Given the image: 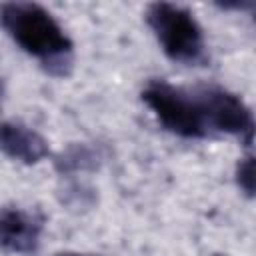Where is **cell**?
Listing matches in <instances>:
<instances>
[{"mask_svg": "<svg viewBox=\"0 0 256 256\" xmlns=\"http://www.w3.org/2000/svg\"><path fill=\"white\" fill-rule=\"evenodd\" d=\"M0 26L50 76L64 78L70 74L74 44L44 6L34 2H6L0 6Z\"/></svg>", "mask_w": 256, "mask_h": 256, "instance_id": "obj_1", "label": "cell"}, {"mask_svg": "<svg viewBox=\"0 0 256 256\" xmlns=\"http://www.w3.org/2000/svg\"><path fill=\"white\" fill-rule=\"evenodd\" d=\"M144 18L170 60L186 66L206 60L204 32L190 10L172 2H154L146 8Z\"/></svg>", "mask_w": 256, "mask_h": 256, "instance_id": "obj_2", "label": "cell"}, {"mask_svg": "<svg viewBox=\"0 0 256 256\" xmlns=\"http://www.w3.org/2000/svg\"><path fill=\"white\" fill-rule=\"evenodd\" d=\"M140 96L164 130L188 140L210 136L196 88L186 90L170 84L168 80L154 78L146 82Z\"/></svg>", "mask_w": 256, "mask_h": 256, "instance_id": "obj_3", "label": "cell"}, {"mask_svg": "<svg viewBox=\"0 0 256 256\" xmlns=\"http://www.w3.org/2000/svg\"><path fill=\"white\" fill-rule=\"evenodd\" d=\"M196 92H198L210 134L214 132L228 134V136L240 138L248 146L252 144L254 118L250 108L238 94L216 84L198 86Z\"/></svg>", "mask_w": 256, "mask_h": 256, "instance_id": "obj_4", "label": "cell"}, {"mask_svg": "<svg viewBox=\"0 0 256 256\" xmlns=\"http://www.w3.org/2000/svg\"><path fill=\"white\" fill-rule=\"evenodd\" d=\"M44 216L18 206H0V250L6 254H34L40 248Z\"/></svg>", "mask_w": 256, "mask_h": 256, "instance_id": "obj_5", "label": "cell"}, {"mask_svg": "<svg viewBox=\"0 0 256 256\" xmlns=\"http://www.w3.org/2000/svg\"><path fill=\"white\" fill-rule=\"evenodd\" d=\"M0 152L10 160L22 164H38L50 154L46 138L30 128L28 124L16 120L0 122Z\"/></svg>", "mask_w": 256, "mask_h": 256, "instance_id": "obj_6", "label": "cell"}, {"mask_svg": "<svg viewBox=\"0 0 256 256\" xmlns=\"http://www.w3.org/2000/svg\"><path fill=\"white\" fill-rule=\"evenodd\" d=\"M98 150L90 144H70L54 160V166L60 176H74L78 172L94 170L98 166Z\"/></svg>", "mask_w": 256, "mask_h": 256, "instance_id": "obj_7", "label": "cell"}, {"mask_svg": "<svg viewBox=\"0 0 256 256\" xmlns=\"http://www.w3.org/2000/svg\"><path fill=\"white\" fill-rule=\"evenodd\" d=\"M236 182L246 196L254 194V156L248 154L236 164Z\"/></svg>", "mask_w": 256, "mask_h": 256, "instance_id": "obj_8", "label": "cell"}, {"mask_svg": "<svg viewBox=\"0 0 256 256\" xmlns=\"http://www.w3.org/2000/svg\"><path fill=\"white\" fill-rule=\"evenodd\" d=\"M54 256H102V254H86V252H72V250H66V252H58Z\"/></svg>", "mask_w": 256, "mask_h": 256, "instance_id": "obj_9", "label": "cell"}, {"mask_svg": "<svg viewBox=\"0 0 256 256\" xmlns=\"http://www.w3.org/2000/svg\"><path fill=\"white\" fill-rule=\"evenodd\" d=\"M4 94H6V84H4V78L0 76V110H2V102H4Z\"/></svg>", "mask_w": 256, "mask_h": 256, "instance_id": "obj_10", "label": "cell"}]
</instances>
